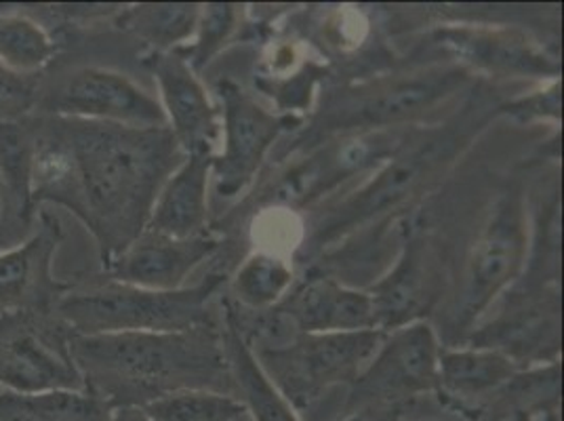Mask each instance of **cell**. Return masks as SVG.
<instances>
[{"label":"cell","mask_w":564,"mask_h":421,"mask_svg":"<svg viewBox=\"0 0 564 421\" xmlns=\"http://www.w3.org/2000/svg\"><path fill=\"white\" fill-rule=\"evenodd\" d=\"M36 209L55 205L91 233L106 268L145 230L171 173L186 159L169 127H124L34 115Z\"/></svg>","instance_id":"obj_1"},{"label":"cell","mask_w":564,"mask_h":421,"mask_svg":"<svg viewBox=\"0 0 564 421\" xmlns=\"http://www.w3.org/2000/svg\"><path fill=\"white\" fill-rule=\"evenodd\" d=\"M70 352L85 390L117 407H143L177 390L235 395L221 331L72 335ZM238 398V397H236Z\"/></svg>","instance_id":"obj_2"},{"label":"cell","mask_w":564,"mask_h":421,"mask_svg":"<svg viewBox=\"0 0 564 421\" xmlns=\"http://www.w3.org/2000/svg\"><path fill=\"white\" fill-rule=\"evenodd\" d=\"M478 127L480 120L464 117L434 129H411L399 150L377 166L373 177L348 196L330 203L327 209L312 215L302 253H323L356 230L411 207L415 198L441 180L445 169L459 156L462 148L468 145L474 129Z\"/></svg>","instance_id":"obj_3"},{"label":"cell","mask_w":564,"mask_h":421,"mask_svg":"<svg viewBox=\"0 0 564 421\" xmlns=\"http://www.w3.org/2000/svg\"><path fill=\"white\" fill-rule=\"evenodd\" d=\"M226 282L224 272H212L192 287L175 291H152L104 279L72 281L55 314L72 335L97 333H182L212 327L215 291Z\"/></svg>","instance_id":"obj_4"},{"label":"cell","mask_w":564,"mask_h":421,"mask_svg":"<svg viewBox=\"0 0 564 421\" xmlns=\"http://www.w3.org/2000/svg\"><path fill=\"white\" fill-rule=\"evenodd\" d=\"M471 83L464 64L432 66L406 74L377 76L330 94L307 129L306 140L321 143L333 138L413 127Z\"/></svg>","instance_id":"obj_5"},{"label":"cell","mask_w":564,"mask_h":421,"mask_svg":"<svg viewBox=\"0 0 564 421\" xmlns=\"http://www.w3.org/2000/svg\"><path fill=\"white\" fill-rule=\"evenodd\" d=\"M527 251L529 226L524 196L518 187H510L497 198L471 240L459 279L448 295L447 333L455 339L470 333L474 321L520 277Z\"/></svg>","instance_id":"obj_6"},{"label":"cell","mask_w":564,"mask_h":421,"mask_svg":"<svg viewBox=\"0 0 564 421\" xmlns=\"http://www.w3.org/2000/svg\"><path fill=\"white\" fill-rule=\"evenodd\" d=\"M386 333H300L274 348L253 350L259 367L300 413L335 388H350L379 350Z\"/></svg>","instance_id":"obj_7"},{"label":"cell","mask_w":564,"mask_h":421,"mask_svg":"<svg viewBox=\"0 0 564 421\" xmlns=\"http://www.w3.org/2000/svg\"><path fill=\"white\" fill-rule=\"evenodd\" d=\"M411 129H386L371 133L344 136L339 140L321 141L304 159L289 164L281 175L256 192L253 201L259 207H286L304 209L321 201L344 182L352 180L369 169L386 163L409 138Z\"/></svg>","instance_id":"obj_8"},{"label":"cell","mask_w":564,"mask_h":421,"mask_svg":"<svg viewBox=\"0 0 564 421\" xmlns=\"http://www.w3.org/2000/svg\"><path fill=\"white\" fill-rule=\"evenodd\" d=\"M70 337V328L55 312H2L0 388L20 395L85 390Z\"/></svg>","instance_id":"obj_9"},{"label":"cell","mask_w":564,"mask_h":421,"mask_svg":"<svg viewBox=\"0 0 564 421\" xmlns=\"http://www.w3.org/2000/svg\"><path fill=\"white\" fill-rule=\"evenodd\" d=\"M441 339L427 321H417L386 333L379 350L348 388L344 413L365 407L400 409L436 395Z\"/></svg>","instance_id":"obj_10"},{"label":"cell","mask_w":564,"mask_h":421,"mask_svg":"<svg viewBox=\"0 0 564 421\" xmlns=\"http://www.w3.org/2000/svg\"><path fill=\"white\" fill-rule=\"evenodd\" d=\"M36 115L124 127H169L159 99L145 94L129 76L97 66L72 68L55 83L43 78Z\"/></svg>","instance_id":"obj_11"},{"label":"cell","mask_w":564,"mask_h":421,"mask_svg":"<svg viewBox=\"0 0 564 421\" xmlns=\"http://www.w3.org/2000/svg\"><path fill=\"white\" fill-rule=\"evenodd\" d=\"M217 94L224 117V152L213 156L212 175L217 196L235 198L253 184L274 141L297 120L268 112L232 80H221Z\"/></svg>","instance_id":"obj_12"},{"label":"cell","mask_w":564,"mask_h":421,"mask_svg":"<svg viewBox=\"0 0 564 421\" xmlns=\"http://www.w3.org/2000/svg\"><path fill=\"white\" fill-rule=\"evenodd\" d=\"M64 242V228L51 210H36L34 228L25 240L0 253V314L55 312L72 281L53 274V259Z\"/></svg>","instance_id":"obj_13"},{"label":"cell","mask_w":564,"mask_h":421,"mask_svg":"<svg viewBox=\"0 0 564 421\" xmlns=\"http://www.w3.org/2000/svg\"><path fill=\"white\" fill-rule=\"evenodd\" d=\"M443 281L438 245L425 235L406 238L394 268L367 289L373 300L377 331L390 333L423 321L441 302Z\"/></svg>","instance_id":"obj_14"},{"label":"cell","mask_w":564,"mask_h":421,"mask_svg":"<svg viewBox=\"0 0 564 421\" xmlns=\"http://www.w3.org/2000/svg\"><path fill=\"white\" fill-rule=\"evenodd\" d=\"M143 66L152 72L161 89L166 125L184 156L209 154L219 140V112L188 62L173 51H150Z\"/></svg>","instance_id":"obj_15"},{"label":"cell","mask_w":564,"mask_h":421,"mask_svg":"<svg viewBox=\"0 0 564 421\" xmlns=\"http://www.w3.org/2000/svg\"><path fill=\"white\" fill-rule=\"evenodd\" d=\"M219 245L221 240L212 233L192 238L141 233L104 268V277L141 289L175 291L184 287L205 259L212 258Z\"/></svg>","instance_id":"obj_16"},{"label":"cell","mask_w":564,"mask_h":421,"mask_svg":"<svg viewBox=\"0 0 564 421\" xmlns=\"http://www.w3.org/2000/svg\"><path fill=\"white\" fill-rule=\"evenodd\" d=\"M270 310L293 335L376 328L371 295L323 274L297 284Z\"/></svg>","instance_id":"obj_17"},{"label":"cell","mask_w":564,"mask_h":421,"mask_svg":"<svg viewBox=\"0 0 564 421\" xmlns=\"http://www.w3.org/2000/svg\"><path fill=\"white\" fill-rule=\"evenodd\" d=\"M34 161V115L22 120H0V182L4 187L0 242H18L34 228L39 210L32 196Z\"/></svg>","instance_id":"obj_18"},{"label":"cell","mask_w":564,"mask_h":421,"mask_svg":"<svg viewBox=\"0 0 564 421\" xmlns=\"http://www.w3.org/2000/svg\"><path fill=\"white\" fill-rule=\"evenodd\" d=\"M518 374L517 363L494 348H441L436 397L457 411L482 413V402L497 397Z\"/></svg>","instance_id":"obj_19"},{"label":"cell","mask_w":564,"mask_h":421,"mask_svg":"<svg viewBox=\"0 0 564 421\" xmlns=\"http://www.w3.org/2000/svg\"><path fill=\"white\" fill-rule=\"evenodd\" d=\"M468 66L501 76H561V66L512 30L448 28L438 34ZM466 66V68H468Z\"/></svg>","instance_id":"obj_20"},{"label":"cell","mask_w":564,"mask_h":421,"mask_svg":"<svg viewBox=\"0 0 564 421\" xmlns=\"http://www.w3.org/2000/svg\"><path fill=\"white\" fill-rule=\"evenodd\" d=\"M471 346L494 348L510 356L518 367L527 360H543L561 346V302L558 293L543 295L540 302H520L517 310L501 314L494 327L471 335Z\"/></svg>","instance_id":"obj_21"},{"label":"cell","mask_w":564,"mask_h":421,"mask_svg":"<svg viewBox=\"0 0 564 421\" xmlns=\"http://www.w3.org/2000/svg\"><path fill=\"white\" fill-rule=\"evenodd\" d=\"M215 156V154H213ZM213 156H186L161 187L143 233L192 238L205 235L209 222L207 190L212 180Z\"/></svg>","instance_id":"obj_22"},{"label":"cell","mask_w":564,"mask_h":421,"mask_svg":"<svg viewBox=\"0 0 564 421\" xmlns=\"http://www.w3.org/2000/svg\"><path fill=\"white\" fill-rule=\"evenodd\" d=\"M224 350L230 375L235 381L236 397L245 404L253 421H302L291 402L282 397L276 386L263 374L258 358L236 328L232 316L226 312V325L221 331Z\"/></svg>","instance_id":"obj_23"},{"label":"cell","mask_w":564,"mask_h":421,"mask_svg":"<svg viewBox=\"0 0 564 421\" xmlns=\"http://www.w3.org/2000/svg\"><path fill=\"white\" fill-rule=\"evenodd\" d=\"M115 407L89 390L20 395L0 388V421H106Z\"/></svg>","instance_id":"obj_24"},{"label":"cell","mask_w":564,"mask_h":421,"mask_svg":"<svg viewBox=\"0 0 564 421\" xmlns=\"http://www.w3.org/2000/svg\"><path fill=\"white\" fill-rule=\"evenodd\" d=\"M64 45L18 4H0V64L20 74H45Z\"/></svg>","instance_id":"obj_25"},{"label":"cell","mask_w":564,"mask_h":421,"mask_svg":"<svg viewBox=\"0 0 564 421\" xmlns=\"http://www.w3.org/2000/svg\"><path fill=\"white\" fill-rule=\"evenodd\" d=\"M200 4H135L115 15L120 30L141 39L150 51H173L194 34Z\"/></svg>","instance_id":"obj_26"},{"label":"cell","mask_w":564,"mask_h":421,"mask_svg":"<svg viewBox=\"0 0 564 421\" xmlns=\"http://www.w3.org/2000/svg\"><path fill=\"white\" fill-rule=\"evenodd\" d=\"M293 284V270L279 256L253 253L236 272V305L247 312H265L282 302Z\"/></svg>","instance_id":"obj_27"},{"label":"cell","mask_w":564,"mask_h":421,"mask_svg":"<svg viewBox=\"0 0 564 421\" xmlns=\"http://www.w3.org/2000/svg\"><path fill=\"white\" fill-rule=\"evenodd\" d=\"M152 421H236L247 413L240 398L215 390H177L141 407Z\"/></svg>","instance_id":"obj_28"},{"label":"cell","mask_w":564,"mask_h":421,"mask_svg":"<svg viewBox=\"0 0 564 421\" xmlns=\"http://www.w3.org/2000/svg\"><path fill=\"white\" fill-rule=\"evenodd\" d=\"M238 4L228 2H212L200 7L198 15V41L192 47L175 48L194 72L205 71L213 55L226 45L230 34L235 32L238 20Z\"/></svg>","instance_id":"obj_29"},{"label":"cell","mask_w":564,"mask_h":421,"mask_svg":"<svg viewBox=\"0 0 564 421\" xmlns=\"http://www.w3.org/2000/svg\"><path fill=\"white\" fill-rule=\"evenodd\" d=\"M45 74H20L0 64V120H22L39 110Z\"/></svg>","instance_id":"obj_30"},{"label":"cell","mask_w":564,"mask_h":421,"mask_svg":"<svg viewBox=\"0 0 564 421\" xmlns=\"http://www.w3.org/2000/svg\"><path fill=\"white\" fill-rule=\"evenodd\" d=\"M561 83L556 80L547 91H538L529 97H520L517 101L503 104L497 108L499 115L518 118V120H531V118L554 117L561 118Z\"/></svg>","instance_id":"obj_31"},{"label":"cell","mask_w":564,"mask_h":421,"mask_svg":"<svg viewBox=\"0 0 564 421\" xmlns=\"http://www.w3.org/2000/svg\"><path fill=\"white\" fill-rule=\"evenodd\" d=\"M335 421H402V411L388 407H365L341 413Z\"/></svg>","instance_id":"obj_32"},{"label":"cell","mask_w":564,"mask_h":421,"mask_svg":"<svg viewBox=\"0 0 564 421\" xmlns=\"http://www.w3.org/2000/svg\"><path fill=\"white\" fill-rule=\"evenodd\" d=\"M106 421H152L141 407H117Z\"/></svg>","instance_id":"obj_33"},{"label":"cell","mask_w":564,"mask_h":421,"mask_svg":"<svg viewBox=\"0 0 564 421\" xmlns=\"http://www.w3.org/2000/svg\"><path fill=\"white\" fill-rule=\"evenodd\" d=\"M487 418H489V421H510L508 418H503V415H499V413H487Z\"/></svg>","instance_id":"obj_34"},{"label":"cell","mask_w":564,"mask_h":421,"mask_svg":"<svg viewBox=\"0 0 564 421\" xmlns=\"http://www.w3.org/2000/svg\"><path fill=\"white\" fill-rule=\"evenodd\" d=\"M2 209H4V187H2V182H0V219H2Z\"/></svg>","instance_id":"obj_35"}]
</instances>
